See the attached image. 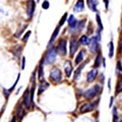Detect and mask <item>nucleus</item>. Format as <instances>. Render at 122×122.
Wrapping results in <instances>:
<instances>
[{"instance_id":"f257e3e1","label":"nucleus","mask_w":122,"mask_h":122,"mask_svg":"<svg viewBox=\"0 0 122 122\" xmlns=\"http://www.w3.org/2000/svg\"><path fill=\"white\" fill-rule=\"evenodd\" d=\"M102 91H103V89H101V86L96 85L94 87L86 91L85 93H83V97H85L86 99H87V100H90V99H93L94 97H96L98 94H100Z\"/></svg>"},{"instance_id":"f03ea898","label":"nucleus","mask_w":122,"mask_h":122,"mask_svg":"<svg viewBox=\"0 0 122 122\" xmlns=\"http://www.w3.org/2000/svg\"><path fill=\"white\" fill-rule=\"evenodd\" d=\"M56 57H57V50L55 47H53L51 49H49V50L47 51V53H46V56H45V64H47V65H49V64H51L52 62H54V61L56 60Z\"/></svg>"},{"instance_id":"7ed1b4c3","label":"nucleus","mask_w":122,"mask_h":122,"mask_svg":"<svg viewBox=\"0 0 122 122\" xmlns=\"http://www.w3.org/2000/svg\"><path fill=\"white\" fill-rule=\"evenodd\" d=\"M50 79L53 82H60L62 81V73L61 71L58 69V68H53V69L50 71Z\"/></svg>"},{"instance_id":"20e7f679","label":"nucleus","mask_w":122,"mask_h":122,"mask_svg":"<svg viewBox=\"0 0 122 122\" xmlns=\"http://www.w3.org/2000/svg\"><path fill=\"white\" fill-rule=\"evenodd\" d=\"M66 45H67L66 39H61V40L58 42V46H57V48H56L57 54H59V55H61V56H65V55L67 54Z\"/></svg>"},{"instance_id":"39448f33","label":"nucleus","mask_w":122,"mask_h":122,"mask_svg":"<svg viewBox=\"0 0 122 122\" xmlns=\"http://www.w3.org/2000/svg\"><path fill=\"white\" fill-rule=\"evenodd\" d=\"M99 101L96 102H89V103H86L81 107V113H86V112H91L96 108V106L98 105Z\"/></svg>"},{"instance_id":"423d86ee","label":"nucleus","mask_w":122,"mask_h":122,"mask_svg":"<svg viewBox=\"0 0 122 122\" xmlns=\"http://www.w3.org/2000/svg\"><path fill=\"white\" fill-rule=\"evenodd\" d=\"M24 104L26 108H30L33 104V101H32V98H30V90L28 89L25 91V93L24 95Z\"/></svg>"},{"instance_id":"0eeeda50","label":"nucleus","mask_w":122,"mask_h":122,"mask_svg":"<svg viewBox=\"0 0 122 122\" xmlns=\"http://www.w3.org/2000/svg\"><path fill=\"white\" fill-rule=\"evenodd\" d=\"M90 51L92 53H96L98 51V48H99V41L97 39V37H93L92 39L90 40Z\"/></svg>"},{"instance_id":"6e6552de","label":"nucleus","mask_w":122,"mask_h":122,"mask_svg":"<svg viewBox=\"0 0 122 122\" xmlns=\"http://www.w3.org/2000/svg\"><path fill=\"white\" fill-rule=\"evenodd\" d=\"M79 43L77 42V40H75L74 38H72V39L70 40V56L71 57H73L74 54H75V52L77 51V49H78V45Z\"/></svg>"},{"instance_id":"1a4fd4ad","label":"nucleus","mask_w":122,"mask_h":122,"mask_svg":"<svg viewBox=\"0 0 122 122\" xmlns=\"http://www.w3.org/2000/svg\"><path fill=\"white\" fill-rule=\"evenodd\" d=\"M97 75H98V70L96 69V68L92 69L91 71L87 72V74H86V81L87 82H93L95 79H96Z\"/></svg>"},{"instance_id":"9d476101","label":"nucleus","mask_w":122,"mask_h":122,"mask_svg":"<svg viewBox=\"0 0 122 122\" xmlns=\"http://www.w3.org/2000/svg\"><path fill=\"white\" fill-rule=\"evenodd\" d=\"M35 7H36L35 1H29V3H28V16H29V18L33 17L34 12H35Z\"/></svg>"},{"instance_id":"9b49d317","label":"nucleus","mask_w":122,"mask_h":122,"mask_svg":"<svg viewBox=\"0 0 122 122\" xmlns=\"http://www.w3.org/2000/svg\"><path fill=\"white\" fill-rule=\"evenodd\" d=\"M68 25H69V28L70 30H73L76 28V25H77V20H75V17H74V15H70L69 18H68Z\"/></svg>"},{"instance_id":"f8f14e48","label":"nucleus","mask_w":122,"mask_h":122,"mask_svg":"<svg viewBox=\"0 0 122 122\" xmlns=\"http://www.w3.org/2000/svg\"><path fill=\"white\" fill-rule=\"evenodd\" d=\"M64 69H65V74H66V76H67V77H70V75H71V73H72V64L70 63L69 60L66 61Z\"/></svg>"},{"instance_id":"ddd939ff","label":"nucleus","mask_w":122,"mask_h":122,"mask_svg":"<svg viewBox=\"0 0 122 122\" xmlns=\"http://www.w3.org/2000/svg\"><path fill=\"white\" fill-rule=\"evenodd\" d=\"M83 55H85V50H81V51H79V53H77V56L75 57V61H74L76 65L81 64V62L83 60Z\"/></svg>"},{"instance_id":"4468645a","label":"nucleus","mask_w":122,"mask_h":122,"mask_svg":"<svg viewBox=\"0 0 122 122\" xmlns=\"http://www.w3.org/2000/svg\"><path fill=\"white\" fill-rule=\"evenodd\" d=\"M83 7H85V2L83 1H77L75 6H74V8H73V11L74 12H79V11H81L83 9Z\"/></svg>"},{"instance_id":"2eb2a0df","label":"nucleus","mask_w":122,"mask_h":122,"mask_svg":"<svg viewBox=\"0 0 122 122\" xmlns=\"http://www.w3.org/2000/svg\"><path fill=\"white\" fill-rule=\"evenodd\" d=\"M86 64V63L81 64V65L78 66L77 69L75 70V72H74V81H77V79L79 78V75H81V70H82V68L85 67Z\"/></svg>"},{"instance_id":"dca6fc26","label":"nucleus","mask_w":122,"mask_h":122,"mask_svg":"<svg viewBox=\"0 0 122 122\" xmlns=\"http://www.w3.org/2000/svg\"><path fill=\"white\" fill-rule=\"evenodd\" d=\"M48 86H49V83L47 81H41V85L39 86V91H38V95H41L45 90L48 89Z\"/></svg>"},{"instance_id":"f3484780","label":"nucleus","mask_w":122,"mask_h":122,"mask_svg":"<svg viewBox=\"0 0 122 122\" xmlns=\"http://www.w3.org/2000/svg\"><path fill=\"white\" fill-rule=\"evenodd\" d=\"M78 43L81 44V45H89L90 44V39H89V37H87L86 35H83L81 36V38H79V40H78Z\"/></svg>"},{"instance_id":"a211bd4d","label":"nucleus","mask_w":122,"mask_h":122,"mask_svg":"<svg viewBox=\"0 0 122 122\" xmlns=\"http://www.w3.org/2000/svg\"><path fill=\"white\" fill-rule=\"evenodd\" d=\"M86 3H87V6L90 7L91 10L97 11V5H98V2H97V1H93V0H87Z\"/></svg>"},{"instance_id":"6ab92c4d","label":"nucleus","mask_w":122,"mask_h":122,"mask_svg":"<svg viewBox=\"0 0 122 122\" xmlns=\"http://www.w3.org/2000/svg\"><path fill=\"white\" fill-rule=\"evenodd\" d=\"M58 33H59V26H57V28L55 29V30H54V33H53V35H52V37H51V39H50V41H49V47H51L52 46V43L55 41V39H56V37L58 36Z\"/></svg>"},{"instance_id":"aec40b11","label":"nucleus","mask_w":122,"mask_h":122,"mask_svg":"<svg viewBox=\"0 0 122 122\" xmlns=\"http://www.w3.org/2000/svg\"><path fill=\"white\" fill-rule=\"evenodd\" d=\"M122 92V78L119 79V81H117V86H116V91H115V94L118 95L119 93Z\"/></svg>"},{"instance_id":"412c9836","label":"nucleus","mask_w":122,"mask_h":122,"mask_svg":"<svg viewBox=\"0 0 122 122\" xmlns=\"http://www.w3.org/2000/svg\"><path fill=\"white\" fill-rule=\"evenodd\" d=\"M101 57H102L101 52H99V54H98L97 58H96V62H95V64H94V66H95L96 69H97V67H99V66L101 65Z\"/></svg>"},{"instance_id":"4be33fe9","label":"nucleus","mask_w":122,"mask_h":122,"mask_svg":"<svg viewBox=\"0 0 122 122\" xmlns=\"http://www.w3.org/2000/svg\"><path fill=\"white\" fill-rule=\"evenodd\" d=\"M85 25H86V20H82L79 22H77V25H76V30H77V32L83 29V26H85Z\"/></svg>"},{"instance_id":"5701e85b","label":"nucleus","mask_w":122,"mask_h":122,"mask_svg":"<svg viewBox=\"0 0 122 122\" xmlns=\"http://www.w3.org/2000/svg\"><path fill=\"white\" fill-rule=\"evenodd\" d=\"M43 62L44 61H42L40 63V66H39V79L41 81H43Z\"/></svg>"},{"instance_id":"b1692460","label":"nucleus","mask_w":122,"mask_h":122,"mask_svg":"<svg viewBox=\"0 0 122 122\" xmlns=\"http://www.w3.org/2000/svg\"><path fill=\"white\" fill-rule=\"evenodd\" d=\"M17 115H18V117H20V119L21 120L22 117H24V115H25V111H24V109H22V106H18V108H17Z\"/></svg>"},{"instance_id":"393cba45","label":"nucleus","mask_w":122,"mask_h":122,"mask_svg":"<svg viewBox=\"0 0 122 122\" xmlns=\"http://www.w3.org/2000/svg\"><path fill=\"white\" fill-rule=\"evenodd\" d=\"M114 55V46H113V42H110L109 43V57L112 58Z\"/></svg>"},{"instance_id":"a878e982","label":"nucleus","mask_w":122,"mask_h":122,"mask_svg":"<svg viewBox=\"0 0 122 122\" xmlns=\"http://www.w3.org/2000/svg\"><path fill=\"white\" fill-rule=\"evenodd\" d=\"M97 22L99 25V30H103V25H102V21H101V18H100V15L97 14Z\"/></svg>"},{"instance_id":"bb28decb","label":"nucleus","mask_w":122,"mask_h":122,"mask_svg":"<svg viewBox=\"0 0 122 122\" xmlns=\"http://www.w3.org/2000/svg\"><path fill=\"white\" fill-rule=\"evenodd\" d=\"M66 18H67V13H64V14H63V16H62V18H61L60 21H59V26H60V25H62L64 22H65Z\"/></svg>"},{"instance_id":"cd10ccee","label":"nucleus","mask_w":122,"mask_h":122,"mask_svg":"<svg viewBox=\"0 0 122 122\" xmlns=\"http://www.w3.org/2000/svg\"><path fill=\"white\" fill-rule=\"evenodd\" d=\"M118 72H120V73L122 72V66H121V62H120V61H118V62H117V73H118Z\"/></svg>"},{"instance_id":"c85d7f7f","label":"nucleus","mask_w":122,"mask_h":122,"mask_svg":"<svg viewBox=\"0 0 122 122\" xmlns=\"http://www.w3.org/2000/svg\"><path fill=\"white\" fill-rule=\"evenodd\" d=\"M30 30H29V32H26L25 33V37L22 38V41L24 42H26V40L29 39V37H30Z\"/></svg>"},{"instance_id":"c756f323","label":"nucleus","mask_w":122,"mask_h":122,"mask_svg":"<svg viewBox=\"0 0 122 122\" xmlns=\"http://www.w3.org/2000/svg\"><path fill=\"white\" fill-rule=\"evenodd\" d=\"M42 6H43L44 9H48L49 8V2L48 1H44L43 2V5H42Z\"/></svg>"},{"instance_id":"7c9ffc66","label":"nucleus","mask_w":122,"mask_h":122,"mask_svg":"<svg viewBox=\"0 0 122 122\" xmlns=\"http://www.w3.org/2000/svg\"><path fill=\"white\" fill-rule=\"evenodd\" d=\"M25 57H22V61H21V69L25 68Z\"/></svg>"},{"instance_id":"2f4dec72","label":"nucleus","mask_w":122,"mask_h":122,"mask_svg":"<svg viewBox=\"0 0 122 122\" xmlns=\"http://www.w3.org/2000/svg\"><path fill=\"white\" fill-rule=\"evenodd\" d=\"M119 49L120 50H122V35L120 37V42H119Z\"/></svg>"},{"instance_id":"473e14b6","label":"nucleus","mask_w":122,"mask_h":122,"mask_svg":"<svg viewBox=\"0 0 122 122\" xmlns=\"http://www.w3.org/2000/svg\"><path fill=\"white\" fill-rule=\"evenodd\" d=\"M112 102H113V98H111V101H110V104H109V107H112Z\"/></svg>"},{"instance_id":"72a5a7b5","label":"nucleus","mask_w":122,"mask_h":122,"mask_svg":"<svg viewBox=\"0 0 122 122\" xmlns=\"http://www.w3.org/2000/svg\"><path fill=\"white\" fill-rule=\"evenodd\" d=\"M105 2V4H106V8H108V3H109V1H104Z\"/></svg>"},{"instance_id":"f704fd0d","label":"nucleus","mask_w":122,"mask_h":122,"mask_svg":"<svg viewBox=\"0 0 122 122\" xmlns=\"http://www.w3.org/2000/svg\"><path fill=\"white\" fill-rule=\"evenodd\" d=\"M10 122H16V119H15V117H13V118H12V120H11Z\"/></svg>"}]
</instances>
